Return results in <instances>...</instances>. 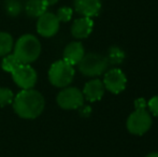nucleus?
<instances>
[{"label": "nucleus", "instance_id": "nucleus-1", "mask_svg": "<svg viewBox=\"0 0 158 157\" xmlns=\"http://www.w3.org/2000/svg\"><path fill=\"white\" fill-rule=\"evenodd\" d=\"M14 112L22 118L35 119L39 118L44 111L45 100L42 94L38 90L22 89L13 99Z\"/></svg>", "mask_w": 158, "mask_h": 157}, {"label": "nucleus", "instance_id": "nucleus-2", "mask_svg": "<svg viewBox=\"0 0 158 157\" xmlns=\"http://www.w3.org/2000/svg\"><path fill=\"white\" fill-rule=\"evenodd\" d=\"M13 54L22 64L29 65L39 58L41 54V43L33 35H24L13 46Z\"/></svg>", "mask_w": 158, "mask_h": 157}, {"label": "nucleus", "instance_id": "nucleus-3", "mask_svg": "<svg viewBox=\"0 0 158 157\" xmlns=\"http://www.w3.org/2000/svg\"><path fill=\"white\" fill-rule=\"evenodd\" d=\"M74 68L64 59L57 60L48 70V81L55 87L64 88L73 81Z\"/></svg>", "mask_w": 158, "mask_h": 157}, {"label": "nucleus", "instance_id": "nucleus-4", "mask_svg": "<svg viewBox=\"0 0 158 157\" xmlns=\"http://www.w3.org/2000/svg\"><path fill=\"white\" fill-rule=\"evenodd\" d=\"M79 70L83 76H98L106 72L109 63L106 57L97 53L85 54L79 64Z\"/></svg>", "mask_w": 158, "mask_h": 157}, {"label": "nucleus", "instance_id": "nucleus-5", "mask_svg": "<svg viewBox=\"0 0 158 157\" xmlns=\"http://www.w3.org/2000/svg\"><path fill=\"white\" fill-rule=\"evenodd\" d=\"M152 116L145 109H135L127 118V129L135 136H142L152 127Z\"/></svg>", "mask_w": 158, "mask_h": 157}, {"label": "nucleus", "instance_id": "nucleus-6", "mask_svg": "<svg viewBox=\"0 0 158 157\" xmlns=\"http://www.w3.org/2000/svg\"><path fill=\"white\" fill-rule=\"evenodd\" d=\"M84 95L77 87H64L56 97L57 105L64 110H75L84 105Z\"/></svg>", "mask_w": 158, "mask_h": 157}, {"label": "nucleus", "instance_id": "nucleus-7", "mask_svg": "<svg viewBox=\"0 0 158 157\" xmlns=\"http://www.w3.org/2000/svg\"><path fill=\"white\" fill-rule=\"evenodd\" d=\"M11 74H12L14 83L19 88H22V89H30V88H33L38 80L35 70L30 65H27V64H22Z\"/></svg>", "mask_w": 158, "mask_h": 157}, {"label": "nucleus", "instance_id": "nucleus-8", "mask_svg": "<svg viewBox=\"0 0 158 157\" xmlns=\"http://www.w3.org/2000/svg\"><path fill=\"white\" fill-rule=\"evenodd\" d=\"M59 24L56 14L51 12H45L38 17L37 31L40 36L44 38H51L55 36L59 30Z\"/></svg>", "mask_w": 158, "mask_h": 157}, {"label": "nucleus", "instance_id": "nucleus-9", "mask_svg": "<svg viewBox=\"0 0 158 157\" xmlns=\"http://www.w3.org/2000/svg\"><path fill=\"white\" fill-rule=\"evenodd\" d=\"M103 85L106 89L112 94H119L125 89L127 85V78L124 72L118 68H113L104 74Z\"/></svg>", "mask_w": 158, "mask_h": 157}, {"label": "nucleus", "instance_id": "nucleus-10", "mask_svg": "<svg viewBox=\"0 0 158 157\" xmlns=\"http://www.w3.org/2000/svg\"><path fill=\"white\" fill-rule=\"evenodd\" d=\"M74 9L79 14L85 17L97 16L101 9L100 0H74Z\"/></svg>", "mask_w": 158, "mask_h": 157}, {"label": "nucleus", "instance_id": "nucleus-11", "mask_svg": "<svg viewBox=\"0 0 158 157\" xmlns=\"http://www.w3.org/2000/svg\"><path fill=\"white\" fill-rule=\"evenodd\" d=\"M94 22L90 17H81L73 22L71 26V34L75 39H85L92 34Z\"/></svg>", "mask_w": 158, "mask_h": 157}, {"label": "nucleus", "instance_id": "nucleus-12", "mask_svg": "<svg viewBox=\"0 0 158 157\" xmlns=\"http://www.w3.org/2000/svg\"><path fill=\"white\" fill-rule=\"evenodd\" d=\"M104 92H106V87L103 85V82L100 81L98 79L90 80L85 84L83 89L84 98L87 99L90 102H95L98 101L103 97Z\"/></svg>", "mask_w": 158, "mask_h": 157}, {"label": "nucleus", "instance_id": "nucleus-13", "mask_svg": "<svg viewBox=\"0 0 158 157\" xmlns=\"http://www.w3.org/2000/svg\"><path fill=\"white\" fill-rule=\"evenodd\" d=\"M85 55V50L81 42L73 41L70 42L64 50V60L70 65L75 66L81 61V59Z\"/></svg>", "mask_w": 158, "mask_h": 157}, {"label": "nucleus", "instance_id": "nucleus-14", "mask_svg": "<svg viewBox=\"0 0 158 157\" xmlns=\"http://www.w3.org/2000/svg\"><path fill=\"white\" fill-rule=\"evenodd\" d=\"M48 6L43 0H27L25 4V12L29 17L35 19L46 12Z\"/></svg>", "mask_w": 158, "mask_h": 157}, {"label": "nucleus", "instance_id": "nucleus-15", "mask_svg": "<svg viewBox=\"0 0 158 157\" xmlns=\"http://www.w3.org/2000/svg\"><path fill=\"white\" fill-rule=\"evenodd\" d=\"M13 46L14 42L12 36L8 32H0V57H4L6 55L10 54Z\"/></svg>", "mask_w": 158, "mask_h": 157}, {"label": "nucleus", "instance_id": "nucleus-16", "mask_svg": "<svg viewBox=\"0 0 158 157\" xmlns=\"http://www.w3.org/2000/svg\"><path fill=\"white\" fill-rule=\"evenodd\" d=\"M22 65V63L19 60L16 56L14 54H8L3 57L2 59V63H1V68L4 70L6 72H10L12 73L14 70H16L19 66Z\"/></svg>", "mask_w": 158, "mask_h": 157}, {"label": "nucleus", "instance_id": "nucleus-17", "mask_svg": "<svg viewBox=\"0 0 158 157\" xmlns=\"http://www.w3.org/2000/svg\"><path fill=\"white\" fill-rule=\"evenodd\" d=\"M4 9L9 16L15 17L21 14L22 10H23V4H22L21 0H6Z\"/></svg>", "mask_w": 158, "mask_h": 157}, {"label": "nucleus", "instance_id": "nucleus-18", "mask_svg": "<svg viewBox=\"0 0 158 157\" xmlns=\"http://www.w3.org/2000/svg\"><path fill=\"white\" fill-rule=\"evenodd\" d=\"M125 58V54L124 52L117 46H112L109 50L108 56H106V60L110 65H119Z\"/></svg>", "mask_w": 158, "mask_h": 157}, {"label": "nucleus", "instance_id": "nucleus-19", "mask_svg": "<svg viewBox=\"0 0 158 157\" xmlns=\"http://www.w3.org/2000/svg\"><path fill=\"white\" fill-rule=\"evenodd\" d=\"M14 99L12 90L6 87H0V108H4L11 105Z\"/></svg>", "mask_w": 158, "mask_h": 157}, {"label": "nucleus", "instance_id": "nucleus-20", "mask_svg": "<svg viewBox=\"0 0 158 157\" xmlns=\"http://www.w3.org/2000/svg\"><path fill=\"white\" fill-rule=\"evenodd\" d=\"M72 14H73V11L71 8L69 6H63V8L58 9L57 11V19H58L59 22H63V23H67L71 19L72 17Z\"/></svg>", "mask_w": 158, "mask_h": 157}, {"label": "nucleus", "instance_id": "nucleus-21", "mask_svg": "<svg viewBox=\"0 0 158 157\" xmlns=\"http://www.w3.org/2000/svg\"><path fill=\"white\" fill-rule=\"evenodd\" d=\"M148 107L151 113L158 118V96H154L150 99V101L148 102Z\"/></svg>", "mask_w": 158, "mask_h": 157}, {"label": "nucleus", "instance_id": "nucleus-22", "mask_svg": "<svg viewBox=\"0 0 158 157\" xmlns=\"http://www.w3.org/2000/svg\"><path fill=\"white\" fill-rule=\"evenodd\" d=\"M79 112L80 114H81V116H84V118H87V116L90 115V113H92V109H90L89 105H82L81 107L79 108Z\"/></svg>", "mask_w": 158, "mask_h": 157}, {"label": "nucleus", "instance_id": "nucleus-23", "mask_svg": "<svg viewBox=\"0 0 158 157\" xmlns=\"http://www.w3.org/2000/svg\"><path fill=\"white\" fill-rule=\"evenodd\" d=\"M135 105L137 109H145V100L143 98H139L138 100H135Z\"/></svg>", "mask_w": 158, "mask_h": 157}, {"label": "nucleus", "instance_id": "nucleus-24", "mask_svg": "<svg viewBox=\"0 0 158 157\" xmlns=\"http://www.w3.org/2000/svg\"><path fill=\"white\" fill-rule=\"evenodd\" d=\"M43 1H44V3H45L46 6H53V4L57 3V2H58V0H43Z\"/></svg>", "mask_w": 158, "mask_h": 157}, {"label": "nucleus", "instance_id": "nucleus-25", "mask_svg": "<svg viewBox=\"0 0 158 157\" xmlns=\"http://www.w3.org/2000/svg\"><path fill=\"white\" fill-rule=\"evenodd\" d=\"M145 157H158V152H153V153L148 154Z\"/></svg>", "mask_w": 158, "mask_h": 157}]
</instances>
